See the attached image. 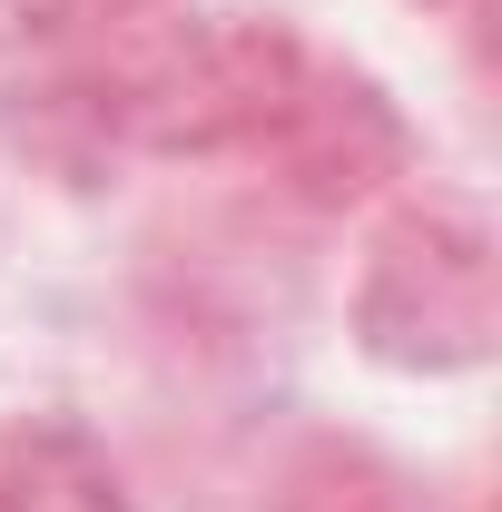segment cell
Here are the masks:
<instances>
[{
  "mask_svg": "<svg viewBox=\"0 0 502 512\" xmlns=\"http://www.w3.org/2000/svg\"><path fill=\"white\" fill-rule=\"evenodd\" d=\"M0 512H128V473L79 414L10 404L0 414Z\"/></svg>",
  "mask_w": 502,
  "mask_h": 512,
  "instance_id": "277c9868",
  "label": "cell"
},
{
  "mask_svg": "<svg viewBox=\"0 0 502 512\" xmlns=\"http://www.w3.org/2000/svg\"><path fill=\"white\" fill-rule=\"evenodd\" d=\"M158 10L168 0H0V60H20V69L89 60V50H119Z\"/></svg>",
  "mask_w": 502,
  "mask_h": 512,
  "instance_id": "5b68a950",
  "label": "cell"
},
{
  "mask_svg": "<svg viewBox=\"0 0 502 512\" xmlns=\"http://www.w3.org/2000/svg\"><path fill=\"white\" fill-rule=\"evenodd\" d=\"M424 10H453V0H424Z\"/></svg>",
  "mask_w": 502,
  "mask_h": 512,
  "instance_id": "8992f818",
  "label": "cell"
},
{
  "mask_svg": "<svg viewBox=\"0 0 502 512\" xmlns=\"http://www.w3.org/2000/svg\"><path fill=\"white\" fill-rule=\"evenodd\" d=\"M345 335L384 375H483L502 345V237L473 188L404 178L375 207L355 286H345Z\"/></svg>",
  "mask_w": 502,
  "mask_h": 512,
  "instance_id": "7a4b0ae2",
  "label": "cell"
},
{
  "mask_svg": "<svg viewBox=\"0 0 502 512\" xmlns=\"http://www.w3.org/2000/svg\"><path fill=\"white\" fill-rule=\"evenodd\" d=\"M315 50L286 10H197L148 40H128L89 69L79 119L128 158L168 168H217V158H266V138L306 99Z\"/></svg>",
  "mask_w": 502,
  "mask_h": 512,
  "instance_id": "6da1fadb",
  "label": "cell"
},
{
  "mask_svg": "<svg viewBox=\"0 0 502 512\" xmlns=\"http://www.w3.org/2000/svg\"><path fill=\"white\" fill-rule=\"evenodd\" d=\"M256 168H276V188L296 207H384L414 178V119L384 99V79L315 60L306 99L286 109Z\"/></svg>",
  "mask_w": 502,
  "mask_h": 512,
  "instance_id": "3957f363",
  "label": "cell"
}]
</instances>
